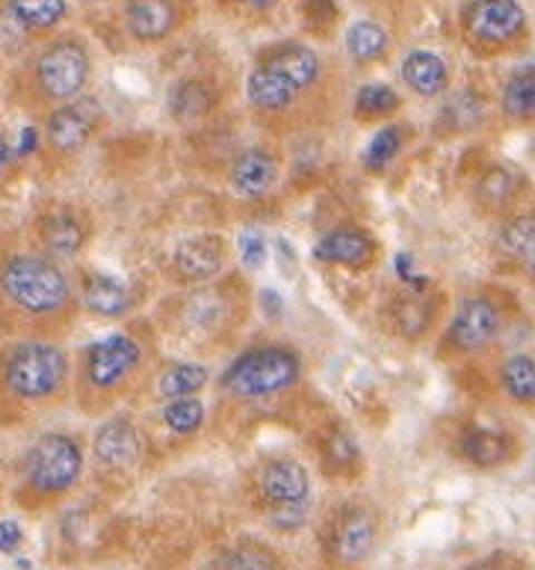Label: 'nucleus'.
Returning <instances> with one entry per match:
<instances>
[{"label":"nucleus","instance_id":"obj_1","mask_svg":"<svg viewBox=\"0 0 535 570\" xmlns=\"http://www.w3.org/2000/svg\"><path fill=\"white\" fill-rule=\"evenodd\" d=\"M77 311L62 264L30 246H0V332L12 341H54L75 325Z\"/></svg>","mask_w":535,"mask_h":570},{"label":"nucleus","instance_id":"obj_2","mask_svg":"<svg viewBox=\"0 0 535 570\" xmlns=\"http://www.w3.org/2000/svg\"><path fill=\"white\" fill-rule=\"evenodd\" d=\"M93 80V48L84 36L57 33L33 45L7 80V98L27 112L60 110L84 98Z\"/></svg>","mask_w":535,"mask_h":570},{"label":"nucleus","instance_id":"obj_3","mask_svg":"<svg viewBox=\"0 0 535 570\" xmlns=\"http://www.w3.org/2000/svg\"><path fill=\"white\" fill-rule=\"evenodd\" d=\"M71 396V357L57 341L0 346V423H21L60 409Z\"/></svg>","mask_w":535,"mask_h":570},{"label":"nucleus","instance_id":"obj_4","mask_svg":"<svg viewBox=\"0 0 535 570\" xmlns=\"http://www.w3.org/2000/svg\"><path fill=\"white\" fill-rule=\"evenodd\" d=\"M145 366V343L130 332H113L80 350L71 364V393L84 414H101L130 393Z\"/></svg>","mask_w":535,"mask_h":570},{"label":"nucleus","instance_id":"obj_5","mask_svg":"<svg viewBox=\"0 0 535 570\" xmlns=\"http://www.w3.org/2000/svg\"><path fill=\"white\" fill-rule=\"evenodd\" d=\"M84 470L80 438L71 432H45L21 452L12 497L27 511L51 509L80 485Z\"/></svg>","mask_w":535,"mask_h":570},{"label":"nucleus","instance_id":"obj_6","mask_svg":"<svg viewBox=\"0 0 535 570\" xmlns=\"http://www.w3.org/2000/svg\"><path fill=\"white\" fill-rule=\"evenodd\" d=\"M243 320H246V284H237V278L189 289L187 296L178 298L172 314V325L187 341H204V337L222 341L234 334Z\"/></svg>","mask_w":535,"mask_h":570},{"label":"nucleus","instance_id":"obj_7","mask_svg":"<svg viewBox=\"0 0 535 570\" xmlns=\"http://www.w3.org/2000/svg\"><path fill=\"white\" fill-rule=\"evenodd\" d=\"M379 544V514L361 500H347L325 514L320 527V553L329 570H358L370 562Z\"/></svg>","mask_w":535,"mask_h":570},{"label":"nucleus","instance_id":"obj_8","mask_svg":"<svg viewBox=\"0 0 535 570\" xmlns=\"http://www.w3.org/2000/svg\"><path fill=\"white\" fill-rule=\"evenodd\" d=\"M302 379V357L290 346H257L231 361L222 387L237 400H266L290 391Z\"/></svg>","mask_w":535,"mask_h":570},{"label":"nucleus","instance_id":"obj_9","mask_svg":"<svg viewBox=\"0 0 535 570\" xmlns=\"http://www.w3.org/2000/svg\"><path fill=\"white\" fill-rule=\"evenodd\" d=\"M459 27L461 39L476 57H500L524 45L529 18L515 0H479L461 7Z\"/></svg>","mask_w":535,"mask_h":570},{"label":"nucleus","instance_id":"obj_10","mask_svg":"<svg viewBox=\"0 0 535 570\" xmlns=\"http://www.w3.org/2000/svg\"><path fill=\"white\" fill-rule=\"evenodd\" d=\"M30 248L57 264L75 261L93 239V216L71 202H48L27 225Z\"/></svg>","mask_w":535,"mask_h":570},{"label":"nucleus","instance_id":"obj_11","mask_svg":"<svg viewBox=\"0 0 535 570\" xmlns=\"http://www.w3.org/2000/svg\"><path fill=\"white\" fill-rule=\"evenodd\" d=\"M503 325H506V314L500 302L492 293H474L461 298V305L456 307L450 328L444 334V352L459 357L485 352L500 337Z\"/></svg>","mask_w":535,"mask_h":570},{"label":"nucleus","instance_id":"obj_12","mask_svg":"<svg viewBox=\"0 0 535 570\" xmlns=\"http://www.w3.org/2000/svg\"><path fill=\"white\" fill-rule=\"evenodd\" d=\"M101 125V110L95 107L93 98H80L75 104H66L60 110L45 116L39 145H42L45 163H68L93 142L95 130Z\"/></svg>","mask_w":535,"mask_h":570},{"label":"nucleus","instance_id":"obj_13","mask_svg":"<svg viewBox=\"0 0 535 570\" xmlns=\"http://www.w3.org/2000/svg\"><path fill=\"white\" fill-rule=\"evenodd\" d=\"M228 266V239L220 234H202L189 237L175 246L169 261V273L178 284L187 287H202L220 278Z\"/></svg>","mask_w":535,"mask_h":570},{"label":"nucleus","instance_id":"obj_14","mask_svg":"<svg viewBox=\"0 0 535 570\" xmlns=\"http://www.w3.org/2000/svg\"><path fill=\"white\" fill-rule=\"evenodd\" d=\"M95 468L104 476H128L143 461V434L130 417H110L95 429L93 438Z\"/></svg>","mask_w":535,"mask_h":570},{"label":"nucleus","instance_id":"obj_15","mask_svg":"<svg viewBox=\"0 0 535 570\" xmlns=\"http://www.w3.org/2000/svg\"><path fill=\"white\" fill-rule=\"evenodd\" d=\"M438 311H441V298H432V293L420 287H406L402 293L382 307L385 328L400 337V341H420L432 332L438 323Z\"/></svg>","mask_w":535,"mask_h":570},{"label":"nucleus","instance_id":"obj_16","mask_svg":"<svg viewBox=\"0 0 535 570\" xmlns=\"http://www.w3.org/2000/svg\"><path fill=\"white\" fill-rule=\"evenodd\" d=\"M317 264L343 266V269H370L379 261V243L361 225H338L314 243L311 252Z\"/></svg>","mask_w":535,"mask_h":570},{"label":"nucleus","instance_id":"obj_17","mask_svg":"<svg viewBox=\"0 0 535 570\" xmlns=\"http://www.w3.org/2000/svg\"><path fill=\"white\" fill-rule=\"evenodd\" d=\"M246 95L249 104H252V110L266 121H288L293 116H299L302 110V104H305L308 95L302 89L284 80L275 71L264 69V66H257L249 71L246 80Z\"/></svg>","mask_w":535,"mask_h":570},{"label":"nucleus","instance_id":"obj_18","mask_svg":"<svg viewBox=\"0 0 535 570\" xmlns=\"http://www.w3.org/2000/svg\"><path fill=\"white\" fill-rule=\"evenodd\" d=\"M257 66H264V69L281 75L305 95L317 92L325 80L323 57L305 42L270 45V48L261 51V57H257Z\"/></svg>","mask_w":535,"mask_h":570},{"label":"nucleus","instance_id":"obj_19","mask_svg":"<svg viewBox=\"0 0 535 570\" xmlns=\"http://www.w3.org/2000/svg\"><path fill=\"white\" fill-rule=\"evenodd\" d=\"M187 18L189 9L169 0H136L125 7V27L143 45L166 42L172 33H178Z\"/></svg>","mask_w":535,"mask_h":570},{"label":"nucleus","instance_id":"obj_20","mask_svg":"<svg viewBox=\"0 0 535 570\" xmlns=\"http://www.w3.org/2000/svg\"><path fill=\"white\" fill-rule=\"evenodd\" d=\"M77 305L104 320H119V316L130 314L134 307V293L125 282L113 278L98 269H80L75 282Z\"/></svg>","mask_w":535,"mask_h":570},{"label":"nucleus","instance_id":"obj_21","mask_svg":"<svg viewBox=\"0 0 535 570\" xmlns=\"http://www.w3.org/2000/svg\"><path fill=\"white\" fill-rule=\"evenodd\" d=\"M257 491L264 497L266 509L293 505V502L311 500V476L299 459H270L257 473Z\"/></svg>","mask_w":535,"mask_h":570},{"label":"nucleus","instance_id":"obj_22","mask_svg":"<svg viewBox=\"0 0 535 570\" xmlns=\"http://www.w3.org/2000/svg\"><path fill=\"white\" fill-rule=\"evenodd\" d=\"M68 3L62 0H9L0 3V24L12 27L18 36L36 39V45L57 36V27L66 21Z\"/></svg>","mask_w":535,"mask_h":570},{"label":"nucleus","instance_id":"obj_23","mask_svg":"<svg viewBox=\"0 0 535 570\" xmlns=\"http://www.w3.org/2000/svg\"><path fill=\"white\" fill-rule=\"evenodd\" d=\"M456 452L461 461H468L476 470H497L509 464L518 452V443L506 429L494 426H468L459 432Z\"/></svg>","mask_w":535,"mask_h":570},{"label":"nucleus","instance_id":"obj_24","mask_svg":"<svg viewBox=\"0 0 535 570\" xmlns=\"http://www.w3.org/2000/svg\"><path fill=\"white\" fill-rule=\"evenodd\" d=\"M279 154L266 145H252L243 154H237V160L231 163L228 171L231 187L243 198H264L279 184Z\"/></svg>","mask_w":535,"mask_h":570},{"label":"nucleus","instance_id":"obj_25","mask_svg":"<svg viewBox=\"0 0 535 570\" xmlns=\"http://www.w3.org/2000/svg\"><path fill=\"white\" fill-rule=\"evenodd\" d=\"M220 104L216 86L207 77L187 75L169 86V112L178 125H196L207 119Z\"/></svg>","mask_w":535,"mask_h":570},{"label":"nucleus","instance_id":"obj_26","mask_svg":"<svg viewBox=\"0 0 535 570\" xmlns=\"http://www.w3.org/2000/svg\"><path fill=\"white\" fill-rule=\"evenodd\" d=\"M402 80L420 98H438L450 86V66H447L441 53L415 48L402 60Z\"/></svg>","mask_w":535,"mask_h":570},{"label":"nucleus","instance_id":"obj_27","mask_svg":"<svg viewBox=\"0 0 535 570\" xmlns=\"http://www.w3.org/2000/svg\"><path fill=\"white\" fill-rule=\"evenodd\" d=\"M524 178L509 166H492L483 171V178L476 180V202L485 214H506L521 198Z\"/></svg>","mask_w":535,"mask_h":570},{"label":"nucleus","instance_id":"obj_28","mask_svg":"<svg viewBox=\"0 0 535 570\" xmlns=\"http://www.w3.org/2000/svg\"><path fill=\"white\" fill-rule=\"evenodd\" d=\"M503 119L521 128H535V66L509 75L500 92Z\"/></svg>","mask_w":535,"mask_h":570},{"label":"nucleus","instance_id":"obj_29","mask_svg":"<svg viewBox=\"0 0 535 570\" xmlns=\"http://www.w3.org/2000/svg\"><path fill=\"white\" fill-rule=\"evenodd\" d=\"M317 450H320V464L329 476H356L358 468H361V450L347 429H325L320 434Z\"/></svg>","mask_w":535,"mask_h":570},{"label":"nucleus","instance_id":"obj_30","mask_svg":"<svg viewBox=\"0 0 535 570\" xmlns=\"http://www.w3.org/2000/svg\"><path fill=\"white\" fill-rule=\"evenodd\" d=\"M347 53L358 66H373V62L388 60L391 53V33L376 21H356L347 30Z\"/></svg>","mask_w":535,"mask_h":570},{"label":"nucleus","instance_id":"obj_31","mask_svg":"<svg viewBox=\"0 0 535 570\" xmlns=\"http://www.w3.org/2000/svg\"><path fill=\"white\" fill-rule=\"evenodd\" d=\"M402 107V98L385 83H367L356 92L352 101V116L361 125H379V121L393 119Z\"/></svg>","mask_w":535,"mask_h":570},{"label":"nucleus","instance_id":"obj_32","mask_svg":"<svg viewBox=\"0 0 535 570\" xmlns=\"http://www.w3.org/2000/svg\"><path fill=\"white\" fill-rule=\"evenodd\" d=\"M500 387L515 405H521V409H535V357H506L500 366Z\"/></svg>","mask_w":535,"mask_h":570},{"label":"nucleus","instance_id":"obj_33","mask_svg":"<svg viewBox=\"0 0 535 570\" xmlns=\"http://www.w3.org/2000/svg\"><path fill=\"white\" fill-rule=\"evenodd\" d=\"M207 384V366L202 364H172L157 379V391L169 400H189Z\"/></svg>","mask_w":535,"mask_h":570},{"label":"nucleus","instance_id":"obj_34","mask_svg":"<svg viewBox=\"0 0 535 570\" xmlns=\"http://www.w3.org/2000/svg\"><path fill=\"white\" fill-rule=\"evenodd\" d=\"M497 248L509 261H527L535 248V214H515L500 225L497 234Z\"/></svg>","mask_w":535,"mask_h":570},{"label":"nucleus","instance_id":"obj_35","mask_svg":"<svg viewBox=\"0 0 535 570\" xmlns=\"http://www.w3.org/2000/svg\"><path fill=\"white\" fill-rule=\"evenodd\" d=\"M213 570H281V562L270 547L246 538V541L225 550Z\"/></svg>","mask_w":535,"mask_h":570},{"label":"nucleus","instance_id":"obj_36","mask_svg":"<svg viewBox=\"0 0 535 570\" xmlns=\"http://www.w3.org/2000/svg\"><path fill=\"white\" fill-rule=\"evenodd\" d=\"M408 130L402 128V125H385V128L367 142L364 154H361V166H364L367 171H373V175L385 171L393 160H397V154L402 151Z\"/></svg>","mask_w":535,"mask_h":570},{"label":"nucleus","instance_id":"obj_37","mask_svg":"<svg viewBox=\"0 0 535 570\" xmlns=\"http://www.w3.org/2000/svg\"><path fill=\"white\" fill-rule=\"evenodd\" d=\"M163 423H166V429L172 434L189 438V434H196L202 429L204 405L196 396H189V400H169L166 409H163Z\"/></svg>","mask_w":535,"mask_h":570},{"label":"nucleus","instance_id":"obj_38","mask_svg":"<svg viewBox=\"0 0 535 570\" xmlns=\"http://www.w3.org/2000/svg\"><path fill=\"white\" fill-rule=\"evenodd\" d=\"M308 502H293V505L266 509V520H270L272 529H279V532H296V529L305 527L308 511H311V505H308Z\"/></svg>","mask_w":535,"mask_h":570},{"label":"nucleus","instance_id":"obj_39","mask_svg":"<svg viewBox=\"0 0 535 570\" xmlns=\"http://www.w3.org/2000/svg\"><path fill=\"white\" fill-rule=\"evenodd\" d=\"M18 148L9 142V137L0 130V196L18 180Z\"/></svg>","mask_w":535,"mask_h":570},{"label":"nucleus","instance_id":"obj_40","mask_svg":"<svg viewBox=\"0 0 535 570\" xmlns=\"http://www.w3.org/2000/svg\"><path fill=\"white\" fill-rule=\"evenodd\" d=\"M240 257H243V266L249 269H257V266H264L266 261V239L257 234V230H249L240 237Z\"/></svg>","mask_w":535,"mask_h":570},{"label":"nucleus","instance_id":"obj_41","mask_svg":"<svg viewBox=\"0 0 535 570\" xmlns=\"http://www.w3.org/2000/svg\"><path fill=\"white\" fill-rule=\"evenodd\" d=\"M468 570H529L527 562L515 553H494L479 559L476 564H470Z\"/></svg>","mask_w":535,"mask_h":570},{"label":"nucleus","instance_id":"obj_42","mask_svg":"<svg viewBox=\"0 0 535 570\" xmlns=\"http://www.w3.org/2000/svg\"><path fill=\"white\" fill-rule=\"evenodd\" d=\"M21 544H25V532L16 520H0V553H16Z\"/></svg>","mask_w":535,"mask_h":570},{"label":"nucleus","instance_id":"obj_43","mask_svg":"<svg viewBox=\"0 0 535 570\" xmlns=\"http://www.w3.org/2000/svg\"><path fill=\"white\" fill-rule=\"evenodd\" d=\"M261 302H264V307H270L272 316L281 314V307H284V302H281V296L275 293V289H264V296H261Z\"/></svg>","mask_w":535,"mask_h":570},{"label":"nucleus","instance_id":"obj_44","mask_svg":"<svg viewBox=\"0 0 535 570\" xmlns=\"http://www.w3.org/2000/svg\"><path fill=\"white\" fill-rule=\"evenodd\" d=\"M524 266H527V275L535 282V248H533V252H529V257H527V261H524Z\"/></svg>","mask_w":535,"mask_h":570},{"label":"nucleus","instance_id":"obj_45","mask_svg":"<svg viewBox=\"0 0 535 570\" xmlns=\"http://www.w3.org/2000/svg\"><path fill=\"white\" fill-rule=\"evenodd\" d=\"M0 500H3V488H0Z\"/></svg>","mask_w":535,"mask_h":570}]
</instances>
